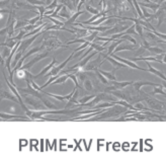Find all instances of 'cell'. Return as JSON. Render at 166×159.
Listing matches in <instances>:
<instances>
[{
  "label": "cell",
  "instance_id": "1",
  "mask_svg": "<svg viewBox=\"0 0 166 159\" xmlns=\"http://www.w3.org/2000/svg\"><path fill=\"white\" fill-rule=\"evenodd\" d=\"M74 54H75V52L73 51V53L71 54V55H70L67 59H66L65 61L63 63H61L60 65H59V66H54L53 68H52V70L49 72V73H48L47 75H45V77H48V76H56V75H58L59 73H60V72L62 71L65 68V66L66 65L68 64V62L70 60H72L73 59V57H74Z\"/></svg>",
  "mask_w": 166,
  "mask_h": 159
},
{
  "label": "cell",
  "instance_id": "2",
  "mask_svg": "<svg viewBox=\"0 0 166 159\" xmlns=\"http://www.w3.org/2000/svg\"><path fill=\"white\" fill-rule=\"evenodd\" d=\"M145 102L147 103V104L150 107V108H152V110L155 111V113H161L163 114V111H162V107H164L165 103H162V102H159V100L157 99H154V98H150V97L147 96Z\"/></svg>",
  "mask_w": 166,
  "mask_h": 159
},
{
  "label": "cell",
  "instance_id": "3",
  "mask_svg": "<svg viewBox=\"0 0 166 159\" xmlns=\"http://www.w3.org/2000/svg\"><path fill=\"white\" fill-rule=\"evenodd\" d=\"M48 56H49V52H44V53L38 54V55L35 56L31 61H29V62H28L27 64H24L23 66H21L20 69L21 70H29L36 63H38L39 61H40V60L45 59V58H47Z\"/></svg>",
  "mask_w": 166,
  "mask_h": 159
},
{
  "label": "cell",
  "instance_id": "4",
  "mask_svg": "<svg viewBox=\"0 0 166 159\" xmlns=\"http://www.w3.org/2000/svg\"><path fill=\"white\" fill-rule=\"evenodd\" d=\"M112 56L113 58H115V59H117V61H120V62L121 63H124V64H126L128 67H131V68H134V69H137V70H141V71H147L148 72V68L147 69H145V68H141V67H139L137 64H135L134 62H133L132 60L130 59H124V58H121V57H119V56H117L116 54H112Z\"/></svg>",
  "mask_w": 166,
  "mask_h": 159
},
{
  "label": "cell",
  "instance_id": "5",
  "mask_svg": "<svg viewBox=\"0 0 166 159\" xmlns=\"http://www.w3.org/2000/svg\"><path fill=\"white\" fill-rule=\"evenodd\" d=\"M129 27L127 26V24H117V26H113L109 28V30H108L106 31L102 32L101 35L103 36H109V35H116V34H120V32H123L127 30Z\"/></svg>",
  "mask_w": 166,
  "mask_h": 159
},
{
  "label": "cell",
  "instance_id": "6",
  "mask_svg": "<svg viewBox=\"0 0 166 159\" xmlns=\"http://www.w3.org/2000/svg\"><path fill=\"white\" fill-rule=\"evenodd\" d=\"M100 56H101L102 58H104V60H108L109 62L113 65V66H115V67L117 68V69H119V68H126V67H128L126 64L121 63V62H120V61H117V59H115V58L109 56L108 54H103V53L101 52V53H100Z\"/></svg>",
  "mask_w": 166,
  "mask_h": 159
},
{
  "label": "cell",
  "instance_id": "7",
  "mask_svg": "<svg viewBox=\"0 0 166 159\" xmlns=\"http://www.w3.org/2000/svg\"><path fill=\"white\" fill-rule=\"evenodd\" d=\"M101 57V56H100ZM100 57L99 58H96L95 60H93L92 62H88V64L85 66V68L83 69V71H87V72H89V71H95L97 69V68L100 66V65H102L103 64V62L104 61H100Z\"/></svg>",
  "mask_w": 166,
  "mask_h": 159
},
{
  "label": "cell",
  "instance_id": "8",
  "mask_svg": "<svg viewBox=\"0 0 166 159\" xmlns=\"http://www.w3.org/2000/svg\"><path fill=\"white\" fill-rule=\"evenodd\" d=\"M147 85H151V86H163L162 84H159V83H153V82H149V81H135L132 84L133 87L135 88V90L137 92L141 91L142 86H147Z\"/></svg>",
  "mask_w": 166,
  "mask_h": 159
},
{
  "label": "cell",
  "instance_id": "9",
  "mask_svg": "<svg viewBox=\"0 0 166 159\" xmlns=\"http://www.w3.org/2000/svg\"><path fill=\"white\" fill-rule=\"evenodd\" d=\"M15 119H19V120L23 121H29V119L28 115H10V114H4V113H0V120H15ZM32 121V120H31Z\"/></svg>",
  "mask_w": 166,
  "mask_h": 159
},
{
  "label": "cell",
  "instance_id": "10",
  "mask_svg": "<svg viewBox=\"0 0 166 159\" xmlns=\"http://www.w3.org/2000/svg\"><path fill=\"white\" fill-rule=\"evenodd\" d=\"M73 27V30L75 31V39H84V38H86L88 37L91 32L89 31V30H86V28H83V27H75L74 26H72Z\"/></svg>",
  "mask_w": 166,
  "mask_h": 159
},
{
  "label": "cell",
  "instance_id": "11",
  "mask_svg": "<svg viewBox=\"0 0 166 159\" xmlns=\"http://www.w3.org/2000/svg\"><path fill=\"white\" fill-rule=\"evenodd\" d=\"M57 64V60L55 59V58H53V60H52V62L48 65V66H46L44 69L40 72V73L38 74V75H34V79H38V78H40V77H42V76H45V75L48 73V72H50L51 70H52V68H53L55 65Z\"/></svg>",
  "mask_w": 166,
  "mask_h": 159
},
{
  "label": "cell",
  "instance_id": "12",
  "mask_svg": "<svg viewBox=\"0 0 166 159\" xmlns=\"http://www.w3.org/2000/svg\"><path fill=\"white\" fill-rule=\"evenodd\" d=\"M145 63H146L147 66H148V72H150V73H153V74H155V75H157L158 77H160L162 80H164V81L166 82V76H165L163 73H162L161 71L155 69V68L152 66V65L149 64V61H145Z\"/></svg>",
  "mask_w": 166,
  "mask_h": 159
},
{
  "label": "cell",
  "instance_id": "13",
  "mask_svg": "<svg viewBox=\"0 0 166 159\" xmlns=\"http://www.w3.org/2000/svg\"><path fill=\"white\" fill-rule=\"evenodd\" d=\"M135 49H138V46H136V45H125V44H123V43H121V45H119L116 48V50L113 52V54H116L117 52H121V51H134Z\"/></svg>",
  "mask_w": 166,
  "mask_h": 159
},
{
  "label": "cell",
  "instance_id": "14",
  "mask_svg": "<svg viewBox=\"0 0 166 159\" xmlns=\"http://www.w3.org/2000/svg\"><path fill=\"white\" fill-rule=\"evenodd\" d=\"M85 13V11L84 10H78L77 12H75L73 15L70 17L69 19H67L65 21V26H72V24H74L75 23V21H76V19H78V16H80V15H82V14H84Z\"/></svg>",
  "mask_w": 166,
  "mask_h": 159
},
{
  "label": "cell",
  "instance_id": "15",
  "mask_svg": "<svg viewBox=\"0 0 166 159\" xmlns=\"http://www.w3.org/2000/svg\"><path fill=\"white\" fill-rule=\"evenodd\" d=\"M139 5L141 7H145V8H149V9H152L154 12H156L158 9L160 8V3H154V2H140Z\"/></svg>",
  "mask_w": 166,
  "mask_h": 159
},
{
  "label": "cell",
  "instance_id": "16",
  "mask_svg": "<svg viewBox=\"0 0 166 159\" xmlns=\"http://www.w3.org/2000/svg\"><path fill=\"white\" fill-rule=\"evenodd\" d=\"M135 81H125V82H119V81H110V83H112V85H113L117 89H123V88H126L127 86H130L132 85L133 83H134Z\"/></svg>",
  "mask_w": 166,
  "mask_h": 159
},
{
  "label": "cell",
  "instance_id": "17",
  "mask_svg": "<svg viewBox=\"0 0 166 159\" xmlns=\"http://www.w3.org/2000/svg\"><path fill=\"white\" fill-rule=\"evenodd\" d=\"M133 62H136V61H154V62L158 63H163V61L158 59L157 57H140V58H132L131 59Z\"/></svg>",
  "mask_w": 166,
  "mask_h": 159
},
{
  "label": "cell",
  "instance_id": "18",
  "mask_svg": "<svg viewBox=\"0 0 166 159\" xmlns=\"http://www.w3.org/2000/svg\"><path fill=\"white\" fill-rule=\"evenodd\" d=\"M59 15H60L61 17H63V19H69L70 17H71L73 14L71 13V11H70V9L68 8L67 6H63V8H62L60 10V13H59Z\"/></svg>",
  "mask_w": 166,
  "mask_h": 159
},
{
  "label": "cell",
  "instance_id": "19",
  "mask_svg": "<svg viewBox=\"0 0 166 159\" xmlns=\"http://www.w3.org/2000/svg\"><path fill=\"white\" fill-rule=\"evenodd\" d=\"M44 48H46V47L44 46V45H42L40 47H36V48L32 49V50H29V51H28L27 54H25V55H24L23 57H21V58H23V60H25V59H27V58H28L29 56H32V55H34V54H36V53L40 52V50H42V49H44Z\"/></svg>",
  "mask_w": 166,
  "mask_h": 159
},
{
  "label": "cell",
  "instance_id": "20",
  "mask_svg": "<svg viewBox=\"0 0 166 159\" xmlns=\"http://www.w3.org/2000/svg\"><path fill=\"white\" fill-rule=\"evenodd\" d=\"M95 75H96V76H97L98 80L100 81V82H102L103 84H105V85H106V84H109V79L106 78L102 73H100V71L98 70V68H97L96 70H95Z\"/></svg>",
  "mask_w": 166,
  "mask_h": 159
},
{
  "label": "cell",
  "instance_id": "21",
  "mask_svg": "<svg viewBox=\"0 0 166 159\" xmlns=\"http://www.w3.org/2000/svg\"><path fill=\"white\" fill-rule=\"evenodd\" d=\"M147 50H148L149 52H151V53H153V54H155V55H162V54H165L166 53V51H164L163 49H160V48H157V47H148L147 48Z\"/></svg>",
  "mask_w": 166,
  "mask_h": 159
},
{
  "label": "cell",
  "instance_id": "22",
  "mask_svg": "<svg viewBox=\"0 0 166 159\" xmlns=\"http://www.w3.org/2000/svg\"><path fill=\"white\" fill-rule=\"evenodd\" d=\"M67 79H69L68 74H66V75H60V76H59L54 82H52V85H55V84H63V83L66 82V80H67Z\"/></svg>",
  "mask_w": 166,
  "mask_h": 159
},
{
  "label": "cell",
  "instance_id": "23",
  "mask_svg": "<svg viewBox=\"0 0 166 159\" xmlns=\"http://www.w3.org/2000/svg\"><path fill=\"white\" fill-rule=\"evenodd\" d=\"M112 17V15L110 16H109V15H103V16H101V17H99L98 19H96L95 21H93L90 26H93V27H96V26H99L100 23H104L105 20H108L109 19H110Z\"/></svg>",
  "mask_w": 166,
  "mask_h": 159
},
{
  "label": "cell",
  "instance_id": "24",
  "mask_svg": "<svg viewBox=\"0 0 166 159\" xmlns=\"http://www.w3.org/2000/svg\"><path fill=\"white\" fill-rule=\"evenodd\" d=\"M99 71H100V73H102L104 76L109 79V81H115L117 80V78L115 76V74H113V72H108V71H103V70H100V69H98Z\"/></svg>",
  "mask_w": 166,
  "mask_h": 159
},
{
  "label": "cell",
  "instance_id": "25",
  "mask_svg": "<svg viewBox=\"0 0 166 159\" xmlns=\"http://www.w3.org/2000/svg\"><path fill=\"white\" fill-rule=\"evenodd\" d=\"M162 88H163V86H155L153 91L151 92V94H153V95L154 94H161V95L164 96L166 94V92Z\"/></svg>",
  "mask_w": 166,
  "mask_h": 159
},
{
  "label": "cell",
  "instance_id": "26",
  "mask_svg": "<svg viewBox=\"0 0 166 159\" xmlns=\"http://www.w3.org/2000/svg\"><path fill=\"white\" fill-rule=\"evenodd\" d=\"M94 94L93 95H86V96H83L82 98H80L79 99V104L78 106H83V104H85L86 103H88V102H90V100L92 99V98H94ZM77 106V107H78Z\"/></svg>",
  "mask_w": 166,
  "mask_h": 159
},
{
  "label": "cell",
  "instance_id": "27",
  "mask_svg": "<svg viewBox=\"0 0 166 159\" xmlns=\"http://www.w3.org/2000/svg\"><path fill=\"white\" fill-rule=\"evenodd\" d=\"M90 46L93 48V50L97 51L98 53H101L105 50V47H103L102 45H98L97 43H90Z\"/></svg>",
  "mask_w": 166,
  "mask_h": 159
},
{
  "label": "cell",
  "instance_id": "28",
  "mask_svg": "<svg viewBox=\"0 0 166 159\" xmlns=\"http://www.w3.org/2000/svg\"><path fill=\"white\" fill-rule=\"evenodd\" d=\"M83 85H84V89H85L86 91H92V90H93V85H92V82L88 78L83 82Z\"/></svg>",
  "mask_w": 166,
  "mask_h": 159
},
{
  "label": "cell",
  "instance_id": "29",
  "mask_svg": "<svg viewBox=\"0 0 166 159\" xmlns=\"http://www.w3.org/2000/svg\"><path fill=\"white\" fill-rule=\"evenodd\" d=\"M68 76H69V78H70V79H71V80H73V82L75 83V86H76L77 88H78V89H79V88H82V87H81V86L79 85L78 78H77L76 74H74V73H73V72H72V73L68 74Z\"/></svg>",
  "mask_w": 166,
  "mask_h": 159
},
{
  "label": "cell",
  "instance_id": "30",
  "mask_svg": "<svg viewBox=\"0 0 166 159\" xmlns=\"http://www.w3.org/2000/svg\"><path fill=\"white\" fill-rule=\"evenodd\" d=\"M23 52H21V51H18V52L16 53L15 57H14V60L12 61V67H13V68L16 66L18 62H19V60L21 59V56H23Z\"/></svg>",
  "mask_w": 166,
  "mask_h": 159
},
{
  "label": "cell",
  "instance_id": "31",
  "mask_svg": "<svg viewBox=\"0 0 166 159\" xmlns=\"http://www.w3.org/2000/svg\"><path fill=\"white\" fill-rule=\"evenodd\" d=\"M85 9H86V11L87 12H89V13H91L92 15H96V14H98L99 13V11H98V9H96V8H94V7H92V6H90V5H85Z\"/></svg>",
  "mask_w": 166,
  "mask_h": 159
},
{
  "label": "cell",
  "instance_id": "32",
  "mask_svg": "<svg viewBox=\"0 0 166 159\" xmlns=\"http://www.w3.org/2000/svg\"><path fill=\"white\" fill-rule=\"evenodd\" d=\"M121 39L125 40V41H129V42H131L133 45L138 46V45H137V41H136V39H134L133 37H131V35H124L123 37H121Z\"/></svg>",
  "mask_w": 166,
  "mask_h": 159
},
{
  "label": "cell",
  "instance_id": "33",
  "mask_svg": "<svg viewBox=\"0 0 166 159\" xmlns=\"http://www.w3.org/2000/svg\"><path fill=\"white\" fill-rule=\"evenodd\" d=\"M135 27H136V31L137 34L141 37L142 39H144V35H143V26L140 23H135Z\"/></svg>",
  "mask_w": 166,
  "mask_h": 159
},
{
  "label": "cell",
  "instance_id": "34",
  "mask_svg": "<svg viewBox=\"0 0 166 159\" xmlns=\"http://www.w3.org/2000/svg\"><path fill=\"white\" fill-rule=\"evenodd\" d=\"M97 35H98V31H93L91 32V34L88 36V37H86V38H84L86 40V41H88V42H93L94 40H95V38L97 37Z\"/></svg>",
  "mask_w": 166,
  "mask_h": 159
},
{
  "label": "cell",
  "instance_id": "35",
  "mask_svg": "<svg viewBox=\"0 0 166 159\" xmlns=\"http://www.w3.org/2000/svg\"><path fill=\"white\" fill-rule=\"evenodd\" d=\"M131 34H135V35H138L137 31H136V27H135V24L133 26L129 27L126 31H125V35H131Z\"/></svg>",
  "mask_w": 166,
  "mask_h": 159
},
{
  "label": "cell",
  "instance_id": "36",
  "mask_svg": "<svg viewBox=\"0 0 166 159\" xmlns=\"http://www.w3.org/2000/svg\"><path fill=\"white\" fill-rule=\"evenodd\" d=\"M58 6V0H53V2H51L49 5L46 6V10H52V9H56V7Z\"/></svg>",
  "mask_w": 166,
  "mask_h": 159
},
{
  "label": "cell",
  "instance_id": "37",
  "mask_svg": "<svg viewBox=\"0 0 166 159\" xmlns=\"http://www.w3.org/2000/svg\"><path fill=\"white\" fill-rule=\"evenodd\" d=\"M40 20H42V16H40V15L36 16V17H34V19H28V24H32V26H35V24L38 23V21H40Z\"/></svg>",
  "mask_w": 166,
  "mask_h": 159
},
{
  "label": "cell",
  "instance_id": "38",
  "mask_svg": "<svg viewBox=\"0 0 166 159\" xmlns=\"http://www.w3.org/2000/svg\"><path fill=\"white\" fill-rule=\"evenodd\" d=\"M11 50L12 49H10V48H8V47H6V48H4L2 50V57H3V59L4 58H6V57H9V55H10V53H11Z\"/></svg>",
  "mask_w": 166,
  "mask_h": 159
},
{
  "label": "cell",
  "instance_id": "39",
  "mask_svg": "<svg viewBox=\"0 0 166 159\" xmlns=\"http://www.w3.org/2000/svg\"><path fill=\"white\" fill-rule=\"evenodd\" d=\"M60 1H61L62 4H64L65 6H67L70 10H73V7H75L73 4H71L72 2L70 3V0H60Z\"/></svg>",
  "mask_w": 166,
  "mask_h": 159
},
{
  "label": "cell",
  "instance_id": "40",
  "mask_svg": "<svg viewBox=\"0 0 166 159\" xmlns=\"http://www.w3.org/2000/svg\"><path fill=\"white\" fill-rule=\"evenodd\" d=\"M137 50H138V51L136 52V54H135L136 56H138V55H142V54H143L144 52H145L147 49H146V48H144L143 46H141V47H139V48H138Z\"/></svg>",
  "mask_w": 166,
  "mask_h": 159
},
{
  "label": "cell",
  "instance_id": "41",
  "mask_svg": "<svg viewBox=\"0 0 166 159\" xmlns=\"http://www.w3.org/2000/svg\"><path fill=\"white\" fill-rule=\"evenodd\" d=\"M155 35L157 36L158 38H160L161 40H164V41H166V35H163V34H161V32H158L157 31H153Z\"/></svg>",
  "mask_w": 166,
  "mask_h": 159
},
{
  "label": "cell",
  "instance_id": "42",
  "mask_svg": "<svg viewBox=\"0 0 166 159\" xmlns=\"http://www.w3.org/2000/svg\"><path fill=\"white\" fill-rule=\"evenodd\" d=\"M7 34H8V27H5L4 28L0 30V37H1V36L7 35Z\"/></svg>",
  "mask_w": 166,
  "mask_h": 159
},
{
  "label": "cell",
  "instance_id": "43",
  "mask_svg": "<svg viewBox=\"0 0 166 159\" xmlns=\"http://www.w3.org/2000/svg\"><path fill=\"white\" fill-rule=\"evenodd\" d=\"M9 3V0H3V1H0V7L1 8H4L7 5H8Z\"/></svg>",
  "mask_w": 166,
  "mask_h": 159
},
{
  "label": "cell",
  "instance_id": "44",
  "mask_svg": "<svg viewBox=\"0 0 166 159\" xmlns=\"http://www.w3.org/2000/svg\"><path fill=\"white\" fill-rule=\"evenodd\" d=\"M85 2H86V0H80L79 3H78V6H77V11L81 9V6H82Z\"/></svg>",
  "mask_w": 166,
  "mask_h": 159
},
{
  "label": "cell",
  "instance_id": "45",
  "mask_svg": "<svg viewBox=\"0 0 166 159\" xmlns=\"http://www.w3.org/2000/svg\"><path fill=\"white\" fill-rule=\"evenodd\" d=\"M3 63H4V59H3L2 55H1V54H0V64L3 65Z\"/></svg>",
  "mask_w": 166,
  "mask_h": 159
},
{
  "label": "cell",
  "instance_id": "46",
  "mask_svg": "<svg viewBox=\"0 0 166 159\" xmlns=\"http://www.w3.org/2000/svg\"><path fill=\"white\" fill-rule=\"evenodd\" d=\"M45 1L47 2V4H48V5H49L50 3H51V0H45Z\"/></svg>",
  "mask_w": 166,
  "mask_h": 159
},
{
  "label": "cell",
  "instance_id": "47",
  "mask_svg": "<svg viewBox=\"0 0 166 159\" xmlns=\"http://www.w3.org/2000/svg\"><path fill=\"white\" fill-rule=\"evenodd\" d=\"M143 1H144V2H147V3H149V2H152V1H151V0H143Z\"/></svg>",
  "mask_w": 166,
  "mask_h": 159
},
{
  "label": "cell",
  "instance_id": "48",
  "mask_svg": "<svg viewBox=\"0 0 166 159\" xmlns=\"http://www.w3.org/2000/svg\"><path fill=\"white\" fill-rule=\"evenodd\" d=\"M163 1H165V0H160V2H159V3H162Z\"/></svg>",
  "mask_w": 166,
  "mask_h": 159
},
{
  "label": "cell",
  "instance_id": "49",
  "mask_svg": "<svg viewBox=\"0 0 166 159\" xmlns=\"http://www.w3.org/2000/svg\"><path fill=\"white\" fill-rule=\"evenodd\" d=\"M164 107H165V114H166V104H165V106H164Z\"/></svg>",
  "mask_w": 166,
  "mask_h": 159
},
{
  "label": "cell",
  "instance_id": "50",
  "mask_svg": "<svg viewBox=\"0 0 166 159\" xmlns=\"http://www.w3.org/2000/svg\"><path fill=\"white\" fill-rule=\"evenodd\" d=\"M163 43H164V44H166V41H164V40H163Z\"/></svg>",
  "mask_w": 166,
  "mask_h": 159
},
{
  "label": "cell",
  "instance_id": "51",
  "mask_svg": "<svg viewBox=\"0 0 166 159\" xmlns=\"http://www.w3.org/2000/svg\"><path fill=\"white\" fill-rule=\"evenodd\" d=\"M164 96H165V97H166V94H165V95H164Z\"/></svg>",
  "mask_w": 166,
  "mask_h": 159
},
{
  "label": "cell",
  "instance_id": "52",
  "mask_svg": "<svg viewBox=\"0 0 166 159\" xmlns=\"http://www.w3.org/2000/svg\"><path fill=\"white\" fill-rule=\"evenodd\" d=\"M156 1H157V0H156Z\"/></svg>",
  "mask_w": 166,
  "mask_h": 159
}]
</instances>
